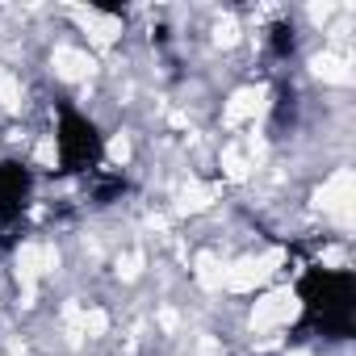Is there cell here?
I'll use <instances>...</instances> for the list:
<instances>
[{"label":"cell","mask_w":356,"mask_h":356,"mask_svg":"<svg viewBox=\"0 0 356 356\" xmlns=\"http://www.w3.org/2000/svg\"><path fill=\"white\" fill-rule=\"evenodd\" d=\"M260 105H264V92H256V88H243V92H235V97L227 101V109H222V122H227V126H243L248 118H256V113H260Z\"/></svg>","instance_id":"5b68a950"},{"label":"cell","mask_w":356,"mask_h":356,"mask_svg":"<svg viewBox=\"0 0 356 356\" xmlns=\"http://www.w3.org/2000/svg\"><path fill=\"white\" fill-rule=\"evenodd\" d=\"M0 105H5V109H17L22 105V84L9 72H0Z\"/></svg>","instance_id":"8fae6325"},{"label":"cell","mask_w":356,"mask_h":356,"mask_svg":"<svg viewBox=\"0 0 356 356\" xmlns=\"http://www.w3.org/2000/svg\"><path fill=\"white\" fill-rule=\"evenodd\" d=\"M38 163H47V168L55 163V143H42V147H38Z\"/></svg>","instance_id":"2e32d148"},{"label":"cell","mask_w":356,"mask_h":356,"mask_svg":"<svg viewBox=\"0 0 356 356\" xmlns=\"http://www.w3.org/2000/svg\"><path fill=\"white\" fill-rule=\"evenodd\" d=\"M76 17L84 22L88 38H92L97 47H109V42L118 38V17H105V13H76Z\"/></svg>","instance_id":"52a82bcc"},{"label":"cell","mask_w":356,"mask_h":356,"mask_svg":"<svg viewBox=\"0 0 356 356\" xmlns=\"http://www.w3.org/2000/svg\"><path fill=\"white\" fill-rule=\"evenodd\" d=\"M314 76H323L327 84H352V59L339 51H323L314 55Z\"/></svg>","instance_id":"8992f818"},{"label":"cell","mask_w":356,"mask_h":356,"mask_svg":"<svg viewBox=\"0 0 356 356\" xmlns=\"http://www.w3.org/2000/svg\"><path fill=\"white\" fill-rule=\"evenodd\" d=\"M289 356H306V352H289Z\"/></svg>","instance_id":"e0dca14e"},{"label":"cell","mask_w":356,"mask_h":356,"mask_svg":"<svg viewBox=\"0 0 356 356\" xmlns=\"http://www.w3.org/2000/svg\"><path fill=\"white\" fill-rule=\"evenodd\" d=\"M289 318H298V293H293V289H273V293H264V298L256 302V310H252V327H256V331H277V327H285Z\"/></svg>","instance_id":"3957f363"},{"label":"cell","mask_w":356,"mask_h":356,"mask_svg":"<svg viewBox=\"0 0 356 356\" xmlns=\"http://www.w3.org/2000/svg\"><path fill=\"white\" fill-rule=\"evenodd\" d=\"M352 193H356V181H352V172L339 168L327 176V185L318 189V206L323 214H331L339 227H352Z\"/></svg>","instance_id":"7a4b0ae2"},{"label":"cell","mask_w":356,"mask_h":356,"mask_svg":"<svg viewBox=\"0 0 356 356\" xmlns=\"http://www.w3.org/2000/svg\"><path fill=\"white\" fill-rule=\"evenodd\" d=\"M197 281H202V289H222V264L210 252L197 256Z\"/></svg>","instance_id":"9c48e42d"},{"label":"cell","mask_w":356,"mask_h":356,"mask_svg":"<svg viewBox=\"0 0 356 356\" xmlns=\"http://www.w3.org/2000/svg\"><path fill=\"white\" fill-rule=\"evenodd\" d=\"M277 264H281V252L248 256V260H239V264L222 268V289H231V293H248V289L264 285V281H268V277L277 273Z\"/></svg>","instance_id":"6da1fadb"},{"label":"cell","mask_w":356,"mask_h":356,"mask_svg":"<svg viewBox=\"0 0 356 356\" xmlns=\"http://www.w3.org/2000/svg\"><path fill=\"white\" fill-rule=\"evenodd\" d=\"M51 67H55V76L59 80H84V76H92V55L88 51H80V47H55V55H51Z\"/></svg>","instance_id":"277c9868"},{"label":"cell","mask_w":356,"mask_h":356,"mask_svg":"<svg viewBox=\"0 0 356 356\" xmlns=\"http://www.w3.org/2000/svg\"><path fill=\"white\" fill-rule=\"evenodd\" d=\"M109 159H113V163H126V159H130V138H126V134H118V138L109 143Z\"/></svg>","instance_id":"4fadbf2b"},{"label":"cell","mask_w":356,"mask_h":356,"mask_svg":"<svg viewBox=\"0 0 356 356\" xmlns=\"http://www.w3.org/2000/svg\"><path fill=\"white\" fill-rule=\"evenodd\" d=\"M80 327H84V335H105V327H109V318H105V310H88L84 318H80Z\"/></svg>","instance_id":"7c38bea8"},{"label":"cell","mask_w":356,"mask_h":356,"mask_svg":"<svg viewBox=\"0 0 356 356\" xmlns=\"http://www.w3.org/2000/svg\"><path fill=\"white\" fill-rule=\"evenodd\" d=\"M214 38H218L222 47H231V42L239 38V30H235V22H231V17H227V22H218V30H214Z\"/></svg>","instance_id":"5bb4252c"},{"label":"cell","mask_w":356,"mask_h":356,"mask_svg":"<svg viewBox=\"0 0 356 356\" xmlns=\"http://www.w3.org/2000/svg\"><path fill=\"white\" fill-rule=\"evenodd\" d=\"M210 189H202V185H185L181 189V202H176V210H181V214H197V210H206L210 206Z\"/></svg>","instance_id":"ba28073f"},{"label":"cell","mask_w":356,"mask_h":356,"mask_svg":"<svg viewBox=\"0 0 356 356\" xmlns=\"http://www.w3.org/2000/svg\"><path fill=\"white\" fill-rule=\"evenodd\" d=\"M138 264H143V256H138V252H130V256H126V260H122L118 268H122V277L130 281V277H138Z\"/></svg>","instance_id":"9a60e30c"},{"label":"cell","mask_w":356,"mask_h":356,"mask_svg":"<svg viewBox=\"0 0 356 356\" xmlns=\"http://www.w3.org/2000/svg\"><path fill=\"white\" fill-rule=\"evenodd\" d=\"M222 168H227V176H231V181H243L252 163H248V155H243L239 147H227V151H222Z\"/></svg>","instance_id":"30bf717a"}]
</instances>
